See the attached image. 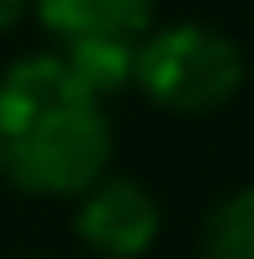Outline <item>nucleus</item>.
<instances>
[{
    "label": "nucleus",
    "mask_w": 254,
    "mask_h": 259,
    "mask_svg": "<svg viewBox=\"0 0 254 259\" xmlns=\"http://www.w3.org/2000/svg\"><path fill=\"white\" fill-rule=\"evenodd\" d=\"M159 201L148 185L138 180H106L101 175L74 206V233L85 249H96L101 259H143L159 243Z\"/></svg>",
    "instance_id": "3"
},
{
    "label": "nucleus",
    "mask_w": 254,
    "mask_h": 259,
    "mask_svg": "<svg viewBox=\"0 0 254 259\" xmlns=\"http://www.w3.org/2000/svg\"><path fill=\"white\" fill-rule=\"evenodd\" d=\"M133 48L138 42H117V37H90V42H64L59 58L69 64V74L85 90H96L101 101L117 96L122 85H133Z\"/></svg>",
    "instance_id": "5"
},
{
    "label": "nucleus",
    "mask_w": 254,
    "mask_h": 259,
    "mask_svg": "<svg viewBox=\"0 0 254 259\" xmlns=\"http://www.w3.org/2000/svg\"><path fill=\"white\" fill-rule=\"evenodd\" d=\"M111 164V116L59 53L0 74V175L27 196H85Z\"/></svg>",
    "instance_id": "1"
},
{
    "label": "nucleus",
    "mask_w": 254,
    "mask_h": 259,
    "mask_svg": "<svg viewBox=\"0 0 254 259\" xmlns=\"http://www.w3.org/2000/svg\"><path fill=\"white\" fill-rule=\"evenodd\" d=\"M244 53L206 21L148 27L133 48V85L175 116H206L244 90Z\"/></svg>",
    "instance_id": "2"
},
{
    "label": "nucleus",
    "mask_w": 254,
    "mask_h": 259,
    "mask_svg": "<svg viewBox=\"0 0 254 259\" xmlns=\"http://www.w3.org/2000/svg\"><path fill=\"white\" fill-rule=\"evenodd\" d=\"M201 259H254V185L249 191H233L206 217Z\"/></svg>",
    "instance_id": "6"
},
{
    "label": "nucleus",
    "mask_w": 254,
    "mask_h": 259,
    "mask_svg": "<svg viewBox=\"0 0 254 259\" xmlns=\"http://www.w3.org/2000/svg\"><path fill=\"white\" fill-rule=\"evenodd\" d=\"M32 11L59 42H90V37L138 42L154 27V0H32Z\"/></svg>",
    "instance_id": "4"
},
{
    "label": "nucleus",
    "mask_w": 254,
    "mask_h": 259,
    "mask_svg": "<svg viewBox=\"0 0 254 259\" xmlns=\"http://www.w3.org/2000/svg\"><path fill=\"white\" fill-rule=\"evenodd\" d=\"M27 11H32V0H0V32H6V27H16Z\"/></svg>",
    "instance_id": "7"
}]
</instances>
